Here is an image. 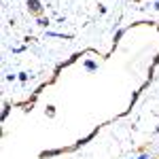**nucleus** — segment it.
I'll use <instances>...</instances> for the list:
<instances>
[{
  "mask_svg": "<svg viewBox=\"0 0 159 159\" xmlns=\"http://www.w3.org/2000/svg\"><path fill=\"white\" fill-rule=\"evenodd\" d=\"M28 7H30V11H32V13H40V11H43V4H40L38 0H30Z\"/></svg>",
  "mask_w": 159,
  "mask_h": 159,
  "instance_id": "f257e3e1",
  "label": "nucleus"
},
{
  "mask_svg": "<svg viewBox=\"0 0 159 159\" xmlns=\"http://www.w3.org/2000/svg\"><path fill=\"white\" fill-rule=\"evenodd\" d=\"M85 66H87V70H96V64L93 61H85Z\"/></svg>",
  "mask_w": 159,
  "mask_h": 159,
  "instance_id": "f03ea898",
  "label": "nucleus"
}]
</instances>
